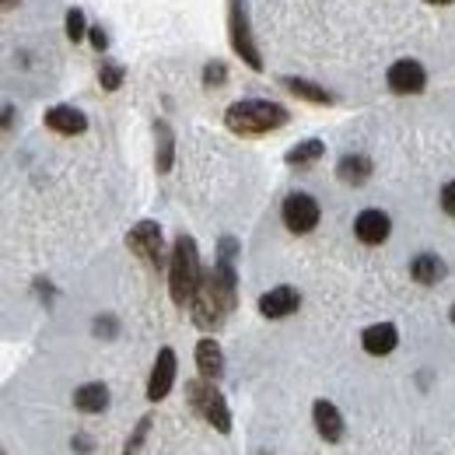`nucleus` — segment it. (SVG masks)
Here are the masks:
<instances>
[{"label":"nucleus","instance_id":"obj_1","mask_svg":"<svg viewBox=\"0 0 455 455\" xmlns=\"http://www.w3.org/2000/svg\"><path fill=\"white\" fill-rule=\"evenodd\" d=\"M287 113L284 106L277 102H267V99H242L235 106H228L225 113V126L238 137H263V133H274L287 126Z\"/></svg>","mask_w":455,"mask_h":455},{"label":"nucleus","instance_id":"obj_2","mask_svg":"<svg viewBox=\"0 0 455 455\" xmlns=\"http://www.w3.org/2000/svg\"><path fill=\"white\" fill-rule=\"evenodd\" d=\"M204 281V267H200V252H196V242L189 235H179L175 245H172V259H169V291L172 301L179 308L193 305L196 298V287Z\"/></svg>","mask_w":455,"mask_h":455},{"label":"nucleus","instance_id":"obj_3","mask_svg":"<svg viewBox=\"0 0 455 455\" xmlns=\"http://www.w3.org/2000/svg\"><path fill=\"white\" fill-rule=\"evenodd\" d=\"M186 399L193 406V413H200L218 435H228L231 431V410H228L225 396L218 393V386L211 379H193L186 382Z\"/></svg>","mask_w":455,"mask_h":455},{"label":"nucleus","instance_id":"obj_4","mask_svg":"<svg viewBox=\"0 0 455 455\" xmlns=\"http://www.w3.org/2000/svg\"><path fill=\"white\" fill-rule=\"evenodd\" d=\"M228 36H231V50L242 57L245 67L263 70L259 46H256L252 28H249V7H245V0H228Z\"/></svg>","mask_w":455,"mask_h":455},{"label":"nucleus","instance_id":"obj_5","mask_svg":"<svg viewBox=\"0 0 455 455\" xmlns=\"http://www.w3.org/2000/svg\"><path fill=\"white\" fill-rule=\"evenodd\" d=\"M126 245H130V252L140 256L148 267L162 270V263H165V245H162V228H158V221H140V225H133L130 235H126Z\"/></svg>","mask_w":455,"mask_h":455},{"label":"nucleus","instance_id":"obj_6","mask_svg":"<svg viewBox=\"0 0 455 455\" xmlns=\"http://www.w3.org/2000/svg\"><path fill=\"white\" fill-rule=\"evenodd\" d=\"M281 218H284L287 231H294V235H308L312 228L319 225L323 211H319V204H315L308 193H291V196L284 200V207H281Z\"/></svg>","mask_w":455,"mask_h":455},{"label":"nucleus","instance_id":"obj_7","mask_svg":"<svg viewBox=\"0 0 455 455\" xmlns=\"http://www.w3.org/2000/svg\"><path fill=\"white\" fill-rule=\"evenodd\" d=\"M386 81H389V88H393L396 95H417V92H424L427 74H424V67H420L417 60H396V63L389 67Z\"/></svg>","mask_w":455,"mask_h":455},{"label":"nucleus","instance_id":"obj_8","mask_svg":"<svg viewBox=\"0 0 455 455\" xmlns=\"http://www.w3.org/2000/svg\"><path fill=\"white\" fill-rule=\"evenodd\" d=\"M175 386V350L172 347H162L158 357H155V368H151V379H148V399L158 403L165 399Z\"/></svg>","mask_w":455,"mask_h":455},{"label":"nucleus","instance_id":"obj_9","mask_svg":"<svg viewBox=\"0 0 455 455\" xmlns=\"http://www.w3.org/2000/svg\"><path fill=\"white\" fill-rule=\"evenodd\" d=\"M301 308V294L294 291V287H274V291H267L263 298H259V315L263 319H287V315H294Z\"/></svg>","mask_w":455,"mask_h":455},{"label":"nucleus","instance_id":"obj_10","mask_svg":"<svg viewBox=\"0 0 455 455\" xmlns=\"http://www.w3.org/2000/svg\"><path fill=\"white\" fill-rule=\"evenodd\" d=\"M312 420H315V431L326 438V442H343V417H340V410L330 403V399H315L312 403Z\"/></svg>","mask_w":455,"mask_h":455},{"label":"nucleus","instance_id":"obj_11","mask_svg":"<svg viewBox=\"0 0 455 455\" xmlns=\"http://www.w3.org/2000/svg\"><path fill=\"white\" fill-rule=\"evenodd\" d=\"M389 214L382 211H361L357 221H354V235L364 242V245H382L389 238Z\"/></svg>","mask_w":455,"mask_h":455},{"label":"nucleus","instance_id":"obj_12","mask_svg":"<svg viewBox=\"0 0 455 455\" xmlns=\"http://www.w3.org/2000/svg\"><path fill=\"white\" fill-rule=\"evenodd\" d=\"M399 343V333L393 323H375V326H368L364 333H361V347L371 354V357H386V354H393Z\"/></svg>","mask_w":455,"mask_h":455},{"label":"nucleus","instance_id":"obj_13","mask_svg":"<svg viewBox=\"0 0 455 455\" xmlns=\"http://www.w3.org/2000/svg\"><path fill=\"white\" fill-rule=\"evenodd\" d=\"M46 126H50L53 133L74 137V133H84V130H88V116L81 113V109H74V106H53V109L46 113Z\"/></svg>","mask_w":455,"mask_h":455},{"label":"nucleus","instance_id":"obj_14","mask_svg":"<svg viewBox=\"0 0 455 455\" xmlns=\"http://www.w3.org/2000/svg\"><path fill=\"white\" fill-rule=\"evenodd\" d=\"M196 368H200V375H204V379H211V382H218V379H221V371H225V357H221L218 340L204 337V340L196 343Z\"/></svg>","mask_w":455,"mask_h":455},{"label":"nucleus","instance_id":"obj_15","mask_svg":"<svg viewBox=\"0 0 455 455\" xmlns=\"http://www.w3.org/2000/svg\"><path fill=\"white\" fill-rule=\"evenodd\" d=\"M172 162H175V133L165 119H158L155 123V169L165 175L172 169Z\"/></svg>","mask_w":455,"mask_h":455},{"label":"nucleus","instance_id":"obj_16","mask_svg":"<svg viewBox=\"0 0 455 455\" xmlns=\"http://www.w3.org/2000/svg\"><path fill=\"white\" fill-rule=\"evenodd\" d=\"M410 277L424 287L438 284V281L445 277V263H442L435 252H424V256H417V259L410 263Z\"/></svg>","mask_w":455,"mask_h":455},{"label":"nucleus","instance_id":"obj_17","mask_svg":"<svg viewBox=\"0 0 455 455\" xmlns=\"http://www.w3.org/2000/svg\"><path fill=\"white\" fill-rule=\"evenodd\" d=\"M281 84H284L291 95H298V99H305L312 106H330L333 102V92H326L323 84H312L305 77H281Z\"/></svg>","mask_w":455,"mask_h":455},{"label":"nucleus","instance_id":"obj_18","mask_svg":"<svg viewBox=\"0 0 455 455\" xmlns=\"http://www.w3.org/2000/svg\"><path fill=\"white\" fill-rule=\"evenodd\" d=\"M74 406H77L81 413H102V410L109 406V389H106L102 382H88V386H81V389L74 393Z\"/></svg>","mask_w":455,"mask_h":455},{"label":"nucleus","instance_id":"obj_19","mask_svg":"<svg viewBox=\"0 0 455 455\" xmlns=\"http://www.w3.org/2000/svg\"><path fill=\"white\" fill-rule=\"evenodd\" d=\"M337 179L347 182V186H364L371 179V162L364 155H347L337 165Z\"/></svg>","mask_w":455,"mask_h":455},{"label":"nucleus","instance_id":"obj_20","mask_svg":"<svg viewBox=\"0 0 455 455\" xmlns=\"http://www.w3.org/2000/svg\"><path fill=\"white\" fill-rule=\"evenodd\" d=\"M323 155H326V144H323V140H301V144H294V148L287 151V165L305 169V165H315Z\"/></svg>","mask_w":455,"mask_h":455},{"label":"nucleus","instance_id":"obj_21","mask_svg":"<svg viewBox=\"0 0 455 455\" xmlns=\"http://www.w3.org/2000/svg\"><path fill=\"white\" fill-rule=\"evenodd\" d=\"M84 36H88L84 11H81V7H70V11H67V39H70V43H81Z\"/></svg>","mask_w":455,"mask_h":455},{"label":"nucleus","instance_id":"obj_22","mask_svg":"<svg viewBox=\"0 0 455 455\" xmlns=\"http://www.w3.org/2000/svg\"><path fill=\"white\" fill-rule=\"evenodd\" d=\"M123 77H126V70H123L119 63H102V67H99V84H102L106 92H116V88L123 84Z\"/></svg>","mask_w":455,"mask_h":455},{"label":"nucleus","instance_id":"obj_23","mask_svg":"<svg viewBox=\"0 0 455 455\" xmlns=\"http://www.w3.org/2000/svg\"><path fill=\"white\" fill-rule=\"evenodd\" d=\"M148 431H151V417H144L140 424H137V431L130 435V442H126V449H123V455H133L140 445H144V438H148Z\"/></svg>","mask_w":455,"mask_h":455},{"label":"nucleus","instance_id":"obj_24","mask_svg":"<svg viewBox=\"0 0 455 455\" xmlns=\"http://www.w3.org/2000/svg\"><path fill=\"white\" fill-rule=\"evenodd\" d=\"M225 77H228L225 63H207V70H204V84H207V88L225 84Z\"/></svg>","mask_w":455,"mask_h":455},{"label":"nucleus","instance_id":"obj_25","mask_svg":"<svg viewBox=\"0 0 455 455\" xmlns=\"http://www.w3.org/2000/svg\"><path fill=\"white\" fill-rule=\"evenodd\" d=\"M442 211L455 218V179L452 182H445V189H442Z\"/></svg>","mask_w":455,"mask_h":455},{"label":"nucleus","instance_id":"obj_26","mask_svg":"<svg viewBox=\"0 0 455 455\" xmlns=\"http://www.w3.org/2000/svg\"><path fill=\"white\" fill-rule=\"evenodd\" d=\"M88 39H92V46H95V50H106V46H109V39H106V32H102V28H92V32H88Z\"/></svg>","mask_w":455,"mask_h":455},{"label":"nucleus","instance_id":"obj_27","mask_svg":"<svg viewBox=\"0 0 455 455\" xmlns=\"http://www.w3.org/2000/svg\"><path fill=\"white\" fill-rule=\"evenodd\" d=\"M427 4H452V0H427Z\"/></svg>","mask_w":455,"mask_h":455},{"label":"nucleus","instance_id":"obj_28","mask_svg":"<svg viewBox=\"0 0 455 455\" xmlns=\"http://www.w3.org/2000/svg\"><path fill=\"white\" fill-rule=\"evenodd\" d=\"M449 319H452V326H455V305H452V312H449Z\"/></svg>","mask_w":455,"mask_h":455}]
</instances>
